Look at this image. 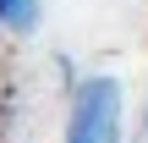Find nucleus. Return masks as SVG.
<instances>
[{
	"label": "nucleus",
	"instance_id": "f257e3e1",
	"mask_svg": "<svg viewBox=\"0 0 148 143\" xmlns=\"http://www.w3.org/2000/svg\"><path fill=\"white\" fill-rule=\"evenodd\" d=\"M60 143H126V94H121V77L93 72V77H82L71 88Z\"/></svg>",
	"mask_w": 148,
	"mask_h": 143
},
{
	"label": "nucleus",
	"instance_id": "f03ea898",
	"mask_svg": "<svg viewBox=\"0 0 148 143\" xmlns=\"http://www.w3.org/2000/svg\"><path fill=\"white\" fill-rule=\"evenodd\" d=\"M38 17H44V0H0V28L5 33H33L38 28Z\"/></svg>",
	"mask_w": 148,
	"mask_h": 143
},
{
	"label": "nucleus",
	"instance_id": "7ed1b4c3",
	"mask_svg": "<svg viewBox=\"0 0 148 143\" xmlns=\"http://www.w3.org/2000/svg\"><path fill=\"white\" fill-rule=\"evenodd\" d=\"M143 116H148V110H143Z\"/></svg>",
	"mask_w": 148,
	"mask_h": 143
}]
</instances>
